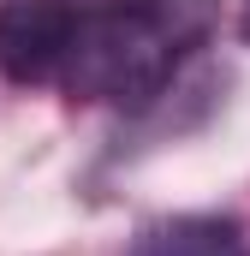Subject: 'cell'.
Wrapping results in <instances>:
<instances>
[{
  "instance_id": "1",
  "label": "cell",
  "mask_w": 250,
  "mask_h": 256,
  "mask_svg": "<svg viewBox=\"0 0 250 256\" xmlns=\"http://www.w3.org/2000/svg\"><path fill=\"white\" fill-rule=\"evenodd\" d=\"M220 0H102L84 6L60 84L78 102H155L179 66L214 36Z\"/></svg>"
},
{
  "instance_id": "2",
  "label": "cell",
  "mask_w": 250,
  "mask_h": 256,
  "mask_svg": "<svg viewBox=\"0 0 250 256\" xmlns=\"http://www.w3.org/2000/svg\"><path fill=\"white\" fill-rule=\"evenodd\" d=\"M84 6L78 0H0V72L12 84H54L66 72Z\"/></svg>"
},
{
  "instance_id": "3",
  "label": "cell",
  "mask_w": 250,
  "mask_h": 256,
  "mask_svg": "<svg viewBox=\"0 0 250 256\" xmlns=\"http://www.w3.org/2000/svg\"><path fill=\"white\" fill-rule=\"evenodd\" d=\"M131 256H250L238 220L226 214H179V220H161L137 238Z\"/></svg>"
},
{
  "instance_id": "4",
  "label": "cell",
  "mask_w": 250,
  "mask_h": 256,
  "mask_svg": "<svg viewBox=\"0 0 250 256\" xmlns=\"http://www.w3.org/2000/svg\"><path fill=\"white\" fill-rule=\"evenodd\" d=\"M238 36H244V42H250V0H244V6H238Z\"/></svg>"
}]
</instances>
